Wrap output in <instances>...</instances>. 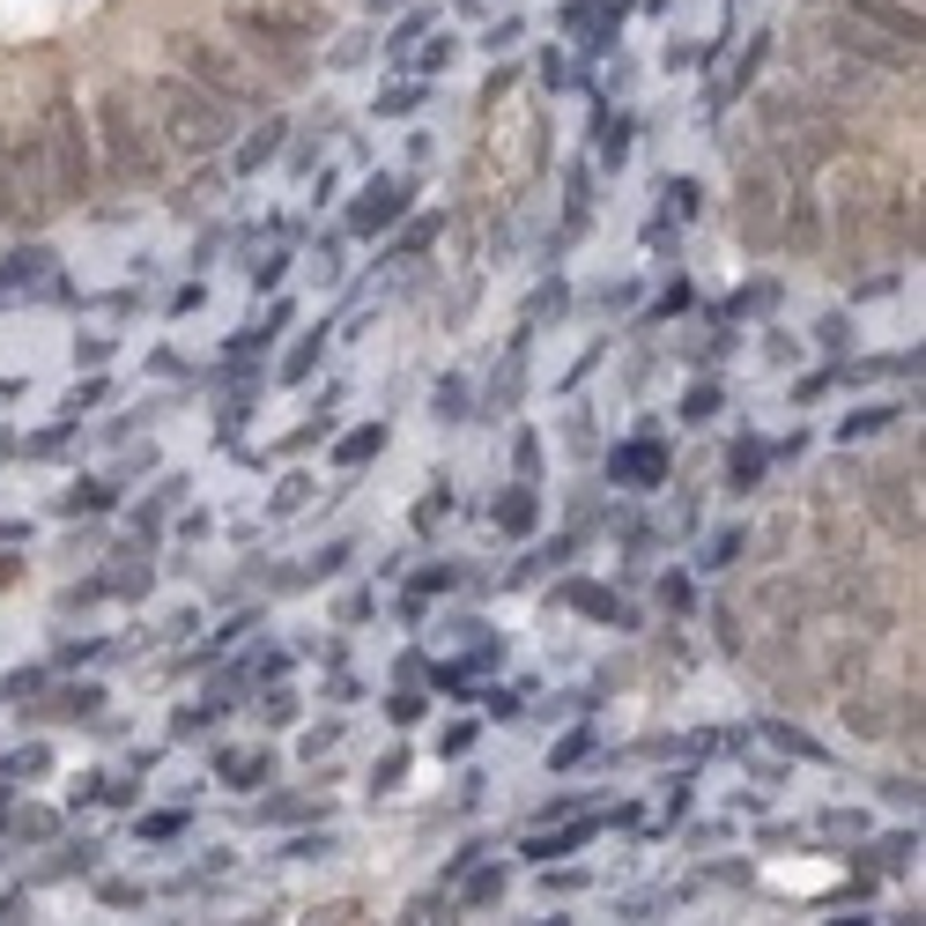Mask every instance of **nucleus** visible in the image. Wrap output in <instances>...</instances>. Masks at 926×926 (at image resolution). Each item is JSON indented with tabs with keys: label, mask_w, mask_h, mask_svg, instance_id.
<instances>
[{
	"label": "nucleus",
	"mask_w": 926,
	"mask_h": 926,
	"mask_svg": "<svg viewBox=\"0 0 926 926\" xmlns=\"http://www.w3.org/2000/svg\"><path fill=\"white\" fill-rule=\"evenodd\" d=\"M97 126H104V171L119 178V186H156L164 178V134L134 112V90H112L97 104Z\"/></svg>",
	"instance_id": "nucleus-1"
},
{
	"label": "nucleus",
	"mask_w": 926,
	"mask_h": 926,
	"mask_svg": "<svg viewBox=\"0 0 926 926\" xmlns=\"http://www.w3.org/2000/svg\"><path fill=\"white\" fill-rule=\"evenodd\" d=\"M148 97H156V134H164L171 148L208 156V148L230 142V104H222V97H200L194 82H178V74H164Z\"/></svg>",
	"instance_id": "nucleus-2"
},
{
	"label": "nucleus",
	"mask_w": 926,
	"mask_h": 926,
	"mask_svg": "<svg viewBox=\"0 0 926 926\" xmlns=\"http://www.w3.org/2000/svg\"><path fill=\"white\" fill-rule=\"evenodd\" d=\"M38 148H45L52 200L90 194V126H82V104H74L60 82H52V97H45V134H38Z\"/></svg>",
	"instance_id": "nucleus-3"
},
{
	"label": "nucleus",
	"mask_w": 926,
	"mask_h": 926,
	"mask_svg": "<svg viewBox=\"0 0 926 926\" xmlns=\"http://www.w3.org/2000/svg\"><path fill=\"white\" fill-rule=\"evenodd\" d=\"M312 30H319V23H304V15H268V8H244V15H238V45L260 52V60H296Z\"/></svg>",
	"instance_id": "nucleus-4"
},
{
	"label": "nucleus",
	"mask_w": 926,
	"mask_h": 926,
	"mask_svg": "<svg viewBox=\"0 0 926 926\" xmlns=\"http://www.w3.org/2000/svg\"><path fill=\"white\" fill-rule=\"evenodd\" d=\"M178 60H186V67H194L200 82L216 90V97H252V74H244V60H238V52L208 45V38H186V45H178Z\"/></svg>",
	"instance_id": "nucleus-5"
},
{
	"label": "nucleus",
	"mask_w": 926,
	"mask_h": 926,
	"mask_svg": "<svg viewBox=\"0 0 926 926\" xmlns=\"http://www.w3.org/2000/svg\"><path fill=\"white\" fill-rule=\"evenodd\" d=\"M771 200H779V171H771V164H756V171L741 178V230H749L756 244L771 238Z\"/></svg>",
	"instance_id": "nucleus-6"
},
{
	"label": "nucleus",
	"mask_w": 926,
	"mask_h": 926,
	"mask_svg": "<svg viewBox=\"0 0 926 926\" xmlns=\"http://www.w3.org/2000/svg\"><path fill=\"white\" fill-rule=\"evenodd\" d=\"M393 216H400V178H371V186H364V200H356V216H348V222H356V230H386Z\"/></svg>",
	"instance_id": "nucleus-7"
},
{
	"label": "nucleus",
	"mask_w": 926,
	"mask_h": 926,
	"mask_svg": "<svg viewBox=\"0 0 926 926\" xmlns=\"http://www.w3.org/2000/svg\"><path fill=\"white\" fill-rule=\"evenodd\" d=\"M659 467H667V452L645 438V445H631V452H615V482H637V489H645V482H659Z\"/></svg>",
	"instance_id": "nucleus-8"
},
{
	"label": "nucleus",
	"mask_w": 926,
	"mask_h": 926,
	"mask_svg": "<svg viewBox=\"0 0 926 926\" xmlns=\"http://www.w3.org/2000/svg\"><path fill=\"white\" fill-rule=\"evenodd\" d=\"M534 519H541L534 489H504V504H497V527H504V534H534Z\"/></svg>",
	"instance_id": "nucleus-9"
},
{
	"label": "nucleus",
	"mask_w": 926,
	"mask_h": 926,
	"mask_svg": "<svg viewBox=\"0 0 926 926\" xmlns=\"http://www.w3.org/2000/svg\"><path fill=\"white\" fill-rule=\"evenodd\" d=\"M785 238H801V244H815V238H823V222H815V200H808V194H793V216H785Z\"/></svg>",
	"instance_id": "nucleus-10"
},
{
	"label": "nucleus",
	"mask_w": 926,
	"mask_h": 926,
	"mask_svg": "<svg viewBox=\"0 0 926 926\" xmlns=\"http://www.w3.org/2000/svg\"><path fill=\"white\" fill-rule=\"evenodd\" d=\"M378 445H386V430H378V423H371V430H348V445H342V467L371 460V452H378Z\"/></svg>",
	"instance_id": "nucleus-11"
},
{
	"label": "nucleus",
	"mask_w": 926,
	"mask_h": 926,
	"mask_svg": "<svg viewBox=\"0 0 926 926\" xmlns=\"http://www.w3.org/2000/svg\"><path fill=\"white\" fill-rule=\"evenodd\" d=\"M52 252H15V268H0V282H38Z\"/></svg>",
	"instance_id": "nucleus-12"
},
{
	"label": "nucleus",
	"mask_w": 926,
	"mask_h": 926,
	"mask_svg": "<svg viewBox=\"0 0 926 926\" xmlns=\"http://www.w3.org/2000/svg\"><path fill=\"white\" fill-rule=\"evenodd\" d=\"M727 475L733 482H756V475H763V445H741V452L727 460Z\"/></svg>",
	"instance_id": "nucleus-13"
},
{
	"label": "nucleus",
	"mask_w": 926,
	"mask_h": 926,
	"mask_svg": "<svg viewBox=\"0 0 926 926\" xmlns=\"http://www.w3.org/2000/svg\"><path fill=\"white\" fill-rule=\"evenodd\" d=\"M222 771L238 785H252V779H268V756H222Z\"/></svg>",
	"instance_id": "nucleus-14"
},
{
	"label": "nucleus",
	"mask_w": 926,
	"mask_h": 926,
	"mask_svg": "<svg viewBox=\"0 0 926 926\" xmlns=\"http://www.w3.org/2000/svg\"><path fill=\"white\" fill-rule=\"evenodd\" d=\"M274 142H282V126H268V134H260V142H252V148H244V156H238V164H244V171H252V164H268V156H274Z\"/></svg>",
	"instance_id": "nucleus-15"
},
{
	"label": "nucleus",
	"mask_w": 926,
	"mask_h": 926,
	"mask_svg": "<svg viewBox=\"0 0 926 926\" xmlns=\"http://www.w3.org/2000/svg\"><path fill=\"white\" fill-rule=\"evenodd\" d=\"M67 504H74V512H104V504H112V497H104L97 482H82V489H74V497H67Z\"/></svg>",
	"instance_id": "nucleus-16"
},
{
	"label": "nucleus",
	"mask_w": 926,
	"mask_h": 926,
	"mask_svg": "<svg viewBox=\"0 0 926 926\" xmlns=\"http://www.w3.org/2000/svg\"><path fill=\"white\" fill-rule=\"evenodd\" d=\"M711 408H719V386H697V393L683 400V415H711Z\"/></svg>",
	"instance_id": "nucleus-17"
},
{
	"label": "nucleus",
	"mask_w": 926,
	"mask_h": 926,
	"mask_svg": "<svg viewBox=\"0 0 926 926\" xmlns=\"http://www.w3.org/2000/svg\"><path fill=\"white\" fill-rule=\"evenodd\" d=\"M882 423H889V408H867L860 423H845V438H867V430H882Z\"/></svg>",
	"instance_id": "nucleus-18"
},
{
	"label": "nucleus",
	"mask_w": 926,
	"mask_h": 926,
	"mask_svg": "<svg viewBox=\"0 0 926 926\" xmlns=\"http://www.w3.org/2000/svg\"><path fill=\"white\" fill-rule=\"evenodd\" d=\"M423 104V90H393V97H378V112H415Z\"/></svg>",
	"instance_id": "nucleus-19"
}]
</instances>
